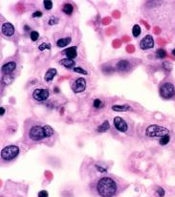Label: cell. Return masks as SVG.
<instances>
[{"label": "cell", "instance_id": "obj_1", "mask_svg": "<svg viewBox=\"0 0 175 197\" xmlns=\"http://www.w3.org/2000/svg\"><path fill=\"white\" fill-rule=\"evenodd\" d=\"M96 191L101 197H114L118 192L117 182L111 177H102L97 182Z\"/></svg>", "mask_w": 175, "mask_h": 197}, {"label": "cell", "instance_id": "obj_2", "mask_svg": "<svg viewBox=\"0 0 175 197\" xmlns=\"http://www.w3.org/2000/svg\"><path fill=\"white\" fill-rule=\"evenodd\" d=\"M169 133V130L166 127L158 125H151L146 128V135L149 138H155V137H163L165 135Z\"/></svg>", "mask_w": 175, "mask_h": 197}, {"label": "cell", "instance_id": "obj_3", "mask_svg": "<svg viewBox=\"0 0 175 197\" xmlns=\"http://www.w3.org/2000/svg\"><path fill=\"white\" fill-rule=\"evenodd\" d=\"M19 154V148L16 145H8L1 150V158L4 161H11L16 158Z\"/></svg>", "mask_w": 175, "mask_h": 197}, {"label": "cell", "instance_id": "obj_4", "mask_svg": "<svg viewBox=\"0 0 175 197\" xmlns=\"http://www.w3.org/2000/svg\"><path fill=\"white\" fill-rule=\"evenodd\" d=\"M29 137L33 141H41L44 138H46V135L44 132V126L40 125H34L29 130Z\"/></svg>", "mask_w": 175, "mask_h": 197}, {"label": "cell", "instance_id": "obj_5", "mask_svg": "<svg viewBox=\"0 0 175 197\" xmlns=\"http://www.w3.org/2000/svg\"><path fill=\"white\" fill-rule=\"evenodd\" d=\"M159 92H160V96H161L163 99L169 100V99H172L174 97L175 88H174V85L172 83L166 82L161 85Z\"/></svg>", "mask_w": 175, "mask_h": 197}, {"label": "cell", "instance_id": "obj_6", "mask_svg": "<svg viewBox=\"0 0 175 197\" xmlns=\"http://www.w3.org/2000/svg\"><path fill=\"white\" fill-rule=\"evenodd\" d=\"M71 88L74 93H81L86 89V80L83 78H79L71 83Z\"/></svg>", "mask_w": 175, "mask_h": 197}, {"label": "cell", "instance_id": "obj_7", "mask_svg": "<svg viewBox=\"0 0 175 197\" xmlns=\"http://www.w3.org/2000/svg\"><path fill=\"white\" fill-rule=\"evenodd\" d=\"M49 96L50 93L47 89H36L33 92V98L37 102H44L49 98Z\"/></svg>", "mask_w": 175, "mask_h": 197}, {"label": "cell", "instance_id": "obj_8", "mask_svg": "<svg viewBox=\"0 0 175 197\" xmlns=\"http://www.w3.org/2000/svg\"><path fill=\"white\" fill-rule=\"evenodd\" d=\"M114 126H115L116 129L119 130L120 132H126L128 129V125L126 122L121 117L114 118Z\"/></svg>", "mask_w": 175, "mask_h": 197}, {"label": "cell", "instance_id": "obj_9", "mask_svg": "<svg viewBox=\"0 0 175 197\" xmlns=\"http://www.w3.org/2000/svg\"><path fill=\"white\" fill-rule=\"evenodd\" d=\"M154 46V40L151 36H146L140 42V48L142 50L150 49Z\"/></svg>", "mask_w": 175, "mask_h": 197}, {"label": "cell", "instance_id": "obj_10", "mask_svg": "<svg viewBox=\"0 0 175 197\" xmlns=\"http://www.w3.org/2000/svg\"><path fill=\"white\" fill-rule=\"evenodd\" d=\"M2 34L6 37H12L14 34V27L13 24H11L9 22H6L1 27Z\"/></svg>", "mask_w": 175, "mask_h": 197}, {"label": "cell", "instance_id": "obj_11", "mask_svg": "<svg viewBox=\"0 0 175 197\" xmlns=\"http://www.w3.org/2000/svg\"><path fill=\"white\" fill-rule=\"evenodd\" d=\"M16 68V63L14 62V61H11V62H8V63L3 65L2 72L4 73L5 75H9L12 72H14Z\"/></svg>", "mask_w": 175, "mask_h": 197}, {"label": "cell", "instance_id": "obj_12", "mask_svg": "<svg viewBox=\"0 0 175 197\" xmlns=\"http://www.w3.org/2000/svg\"><path fill=\"white\" fill-rule=\"evenodd\" d=\"M64 55L67 57V59H74L76 57L78 56V52H77V46H73V47L67 48L62 52Z\"/></svg>", "mask_w": 175, "mask_h": 197}, {"label": "cell", "instance_id": "obj_13", "mask_svg": "<svg viewBox=\"0 0 175 197\" xmlns=\"http://www.w3.org/2000/svg\"><path fill=\"white\" fill-rule=\"evenodd\" d=\"M117 69L119 71H121V72H124V71H127L129 68H130V63H129L128 60H120L119 62L117 63L116 65Z\"/></svg>", "mask_w": 175, "mask_h": 197}, {"label": "cell", "instance_id": "obj_14", "mask_svg": "<svg viewBox=\"0 0 175 197\" xmlns=\"http://www.w3.org/2000/svg\"><path fill=\"white\" fill-rule=\"evenodd\" d=\"M59 64L62 65V66H64L67 69H72V68L74 69L76 62H75V60L71 59H63L61 60H59Z\"/></svg>", "mask_w": 175, "mask_h": 197}, {"label": "cell", "instance_id": "obj_15", "mask_svg": "<svg viewBox=\"0 0 175 197\" xmlns=\"http://www.w3.org/2000/svg\"><path fill=\"white\" fill-rule=\"evenodd\" d=\"M56 74H58V71H56V69L55 68H51L49 69V70L46 72V74H45L44 76V80H46V82H52L53 79L55 78V76H56Z\"/></svg>", "mask_w": 175, "mask_h": 197}, {"label": "cell", "instance_id": "obj_16", "mask_svg": "<svg viewBox=\"0 0 175 197\" xmlns=\"http://www.w3.org/2000/svg\"><path fill=\"white\" fill-rule=\"evenodd\" d=\"M112 110L116 112H125L130 110V106L128 104H115V105L112 106Z\"/></svg>", "mask_w": 175, "mask_h": 197}, {"label": "cell", "instance_id": "obj_17", "mask_svg": "<svg viewBox=\"0 0 175 197\" xmlns=\"http://www.w3.org/2000/svg\"><path fill=\"white\" fill-rule=\"evenodd\" d=\"M72 41V38L71 37H62V38H59V39L56 41V45L59 46V47L62 48V47H65V46L69 45L70 42Z\"/></svg>", "mask_w": 175, "mask_h": 197}, {"label": "cell", "instance_id": "obj_18", "mask_svg": "<svg viewBox=\"0 0 175 197\" xmlns=\"http://www.w3.org/2000/svg\"><path fill=\"white\" fill-rule=\"evenodd\" d=\"M109 129H110L109 122H108V121H104L100 126H98L97 131H98V132L101 133V132H106V131H108Z\"/></svg>", "mask_w": 175, "mask_h": 197}, {"label": "cell", "instance_id": "obj_19", "mask_svg": "<svg viewBox=\"0 0 175 197\" xmlns=\"http://www.w3.org/2000/svg\"><path fill=\"white\" fill-rule=\"evenodd\" d=\"M62 11H64V14H66L68 15H71L72 13H73V11H74V8L71 4H65L62 8Z\"/></svg>", "mask_w": 175, "mask_h": 197}, {"label": "cell", "instance_id": "obj_20", "mask_svg": "<svg viewBox=\"0 0 175 197\" xmlns=\"http://www.w3.org/2000/svg\"><path fill=\"white\" fill-rule=\"evenodd\" d=\"M141 27L138 25V24H136V25H134L133 26V29H132V34H133V37H138L140 34H141Z\"/></svg>", "mask_w": 175, "mask_h": 197}, {"label": "cell", "instance_id": "obj_21", "mask_svg": "<svg viewBox=\"0 0 175 197\" xmlns=\"http://www.w3.org/2000/svg\"><path fill=\"white\" fill-rule=\"evenodd\" d=\"M44 132H45V135H46V138H49L53 136L54 130H53V128L50 125H44Z\"/></svg>", "mask_w": 175, "mask_h": 197}, {"label": "cell", "instance_id": "obj_22", "mask_svg": "<svg viewBox=\"0 0 175 197\" xmlns=\"http://www.w3.org/2000/svg\"><path fill=\"white\" fill-rule=\"evenodd\" d=\"M169 141H170V137H169V135L167 134V135H165V136L161 137L159 143H160V145H166L169 144Z\"/></svg>", "mask_w": 175, "mask_h": 197}, {"label": "cell", "instance_id": "obj_23", "mask_svg": "<svg viewBox=\"0 0 175 197\" xmlns=\"http://www.w3.org/2000/svg\"><path fill=\"white\" fill-rule=\"evenodd\" d=\"M166 56V53L164 49H158L157 51H156V57H157L158 59H165Z\"/></svg>", "mask_w": 175, "mask_h": 197}, {"label": "cell", "instance_id": "obj_24", "mask_svg": "<svg viewBox=\"0 0 175 197\" xmlns=\"http://www.w3.org/2000/svg\"><path fill=\"white\" fill-rule=\"evenodd\" d=\"M30 37H31L32 41H36L39 38V34L36 31H32L31 34H30Z\"/></svg>", "mask_w": 175, "mask_h": 197}, {"label": "cell", "instance_id": "obj_25", "mask_svg": "<svg viewBox=\"0 0 175 197\" xmlns=\"http://www.w3.org/2000/svg\"><path fill=\"white\" fill-rule=\"evenodd\" d=\"M73 70L76 73H79V74H82V75H87V74H88V72H87L86 70H84V69L81 68V67H75Z\"/></svg>", "mask_w": 175, "mask_h": 197}, {"label": "cell", "instance_id": "obj_26", "mask_svg": "<svg viewBox=\"0 0 175 197\" xmlns=\"http://www.w3.org/2000/svg\"><path fill=\"white\" fill-rule=\"evenodd\" d=\"M43 6L46 10H51L52 7H53V2L51 0H45L43 2Z\"/></svg>", "mask_w": 175, "mask_h": 197}, {"label": "cell", "instance_id": "obj_27", "mask_svg": "<svg viewBox=\"0 0 175 197\" xmlns=\"http://www.w3.org/2000/svg\"><path fill=\"white\" fill-rule=\"evenodd\" d=\"M93 106L95 108H101L102 106V102L100 99H96L93 102Z\"/></svg>", "mask_w": 175, "mask_h": 197}, {"label": "cell", "instance_id": "obj_28", "mask_svg": "<svg viewBox=\"0 0 175 197\" xmlns=\"http://www.w3.org/2000/svg\"><path fill=\"white\" fill-rule=\"evenodd\" d=\"M58 21H59V18H56V16H51L48 20V24L49 25H55V24L58 23Z\"/></svg>", "mask_w": 175, "mask_h": 197}, {"label": "cell", "instance_id": "obj_29", "mask_svg": "<svg viewBox=\"0 0 175 197\" xmlns=\"http://www.w3.org/2000/svg\"><path fill=\"white\" fill-rule=\"evenodd\" d=\"M45 49L50 50L51 49L50 44H48V43H42V44H40L39 46V51H43V50H45Z\"/></svg>", "mask_w": 175, "mask_h": 197}, {"label": "cell", "instance_id": "obj_30", "mask_svg": "<svg viewBox=\"0 0 175 197\" xmlns=\"http://www.w3.org/2000/svg\"><path fill=\"white\" fill-rule=\"evenodd\" d=\"M13 80H14V79H11L10 75H6V76H4V78H3V82L5 84H10Z\"/></svg>", "mask_w": 175, "mask_h": 197}, {"label": "cell", "instance_id": "obj_31", "mask_svg": "<svg viewBox=\"0 0 175 197\" xmlns=\"http://www.w3.org/2000/svg\"><path fill=\"white\" fill-rule=\"evenodd\" d=\"M157 193H158V195H159V197H164L165 196V190L164 188H157Z\"/></svg>", "mask_w": 175, "mask_h": 197}, {"label": "cell", "instance_id": "obj_32", "mask_svg": "<svg viewBox=\"0 0 175 197\" xmlns=\"http://www.w3.org/2000/svg\"><path fill=\"white\" fill-rule=\"evenodd\" d=\"M42 11H35V13L33 14V17L34 18H36V17H41L42 16Z\"/></svg>", "mask_w": 175, "mask_h": 197}, {"label": "cell", "instance_id": "obj_33", "mask_svg": "<svg viewBox=\"0 0 175 197\" xmlns=\"http://www.w3.org/2000/svg\"><path fill=\"white\" fill-rule=\"evenodd\" d=\"M39 197H48L47 191H41L39 192Z\"/></svg>", "mask_w": 175, "mask_h": 197}, {"label": "cell", "instance_id": "obj_34", "mask_svg": "<svg viewBox=\"0 0 175 197\" xmlns=\"http://www.w3.org/2000/svg\"><path fill=\"white\" fill-rule=\"evenodd\" d=\"M4 114H5V108L3 106H1V107H0V115L3 116Z\"/></svg>", "mask_w": 175, "mask_h": 197}, {"label": "cell", "instance_id": "obj_35", "mask_svg": "<svg viewBox=\"0 0 175 197\" xmlns=\"http://www.w3.org/2000/svg\"><path fill=\"white\" fill-rule=\"evenodd\" d=\"M54 92H55V93H59V88H56H56H55V91H54Z\"/></svg>", "mask_w": 175, "mask_h": 197}, {"label": "cell", "instance_id": "obj_36", "mask_svg": "<svg viewBox=\"0 0 175 197\" xmlns=\"http://www.w3.org/2000/svg\"><path fill=\"white\" fill-rule=\"evenodd\" d=\"M24 28H25V31H29V27L28 26H25Z\"/></svg>", "mask_w": 175, "mask_h": 197}, {"label": "cell", "instance_id": "obj_37", "mask_svg": "<svg viewBox=\"0 0 175 197\" xmlns=\"http://www.w3.org/2000/svg\"><path fill=\"white\" fill-rule=\"evenodd\" d=\"M172 55L175 57V49H173V50H172Z\"/></svg>", "mask_w": 175, "mask_h": 197}]
</instances>
